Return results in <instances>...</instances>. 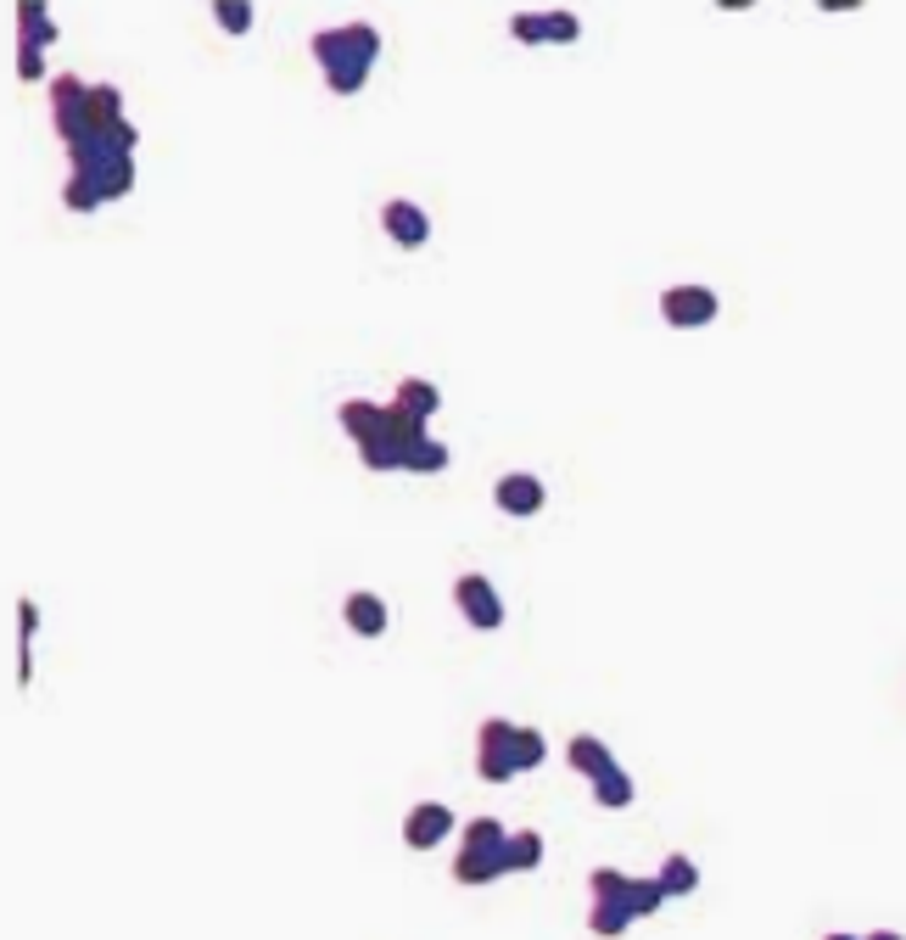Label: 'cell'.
<instances>
[{
    "label": "cell",
    "instance_id": "31",
    "mask_svg": "<svg viewBox=\"0 0 906 940\" xmlns=\"http://www.w3.org/2000/svg\"><path fill=\"white\" fill-rule=\"evenodd\" d=\"M867 940H906V934H895V929H873Z\"/></svg>",
    "mask_w": 906,
    "mask_h": 940
},
{
    "label": "cell",
    "instance_id": "17",
    "mask_svg": "<svg viewBox=\"0 0 906 940\" xmlns=\"http://www.w3.org/2000/svg\"><path fill=\"white\" fill-rule=\"evenodd\" d=\"M661 885H666V896H694L699 890V868L683 857V851H672V857L661 863V874H655Z\"/></svg>",
    "mask_w": 906,
    "mask_h": 940
},
{
    "label": "cell",
    "instance_id": "28",
    "mask_svg": "<svg viewBox=\"0 0 906 940\" xmlns=\"http://www.w3.org/2000/svg\"><path fill=\"white\" fill-rule=\"evenodd\" d=\"M18 78H23V84L45 78V51H18Z\"/></svg>",
    "mask_w": 906,
    "mask_h": 940
},
{
    "label": "cell",
    "instance_id": "9",
    "mask_svg": "<svg viewBox=\"0 0 906 940\" xmlns=\"http://www.w3.org/2000/svg\"><path fill=\"white\" fill-rule=\"evenodd\" d=\"M341 622H347L358 638H381V633H387V622H392V611H387V600H381V593H370V588H352L347 600H341Z\"/></svg>",
    "mask_w": 906,
    "mask_h": 940
},
{
    "label": "cell",
    "instance_id": "10",
    "mask_svg": "<svg viewBox=\"0 0 906 940\" xmlns=\"http://www.w3.org/2000/svg\"><path fill=\"white\" fill-rule=\"evenodd\" d=\"M566 767L593 784V779H604L610 767H615V756H610V744H604V739H593V733H571V739H566Z\"/></svg>",
    "mask_w": 906,
    "mask_h": 940
},
{
    "label": "cell",
    "instance_id": "25",
    "mask_svg": "<svg viewBox=\"0 0 906 940\" xmlns=\"http://www.w3.org/2000/svg\"><path fill=\"white\" fill-rule=\"evenodd\" d=\"M213 18H219L224 34H246L252 29V7H246V0H213Z\"/></svg>",
    "mask_w": 906,
    "mask_h": 940
},
{
    "label": "cell",
    "instance_id": "16",
    "mask_svg": "<svg viewBox=\"0 0 906 940\" xmlns=\"http://www.w3.org/2000/svg\"><path fill=\"white\" fill-rule=\"evenodd\" d=\"M504 857H509V874H531V868L542 863V834H537V828H515Z\"/></svg>",
    "mask_w": 906,
    "mask_h": 940
},
{
    "label": "cell",
    "instance_id": "7",
    "mask_svg": "<svg viewBox=\"0 0 906 940\" xmlns=\"http://www.w3.org/2000/svg\"><path fill=\"white\" fill-rule=\"evenodd\" d=\"M381 230L398 241V246H425L431 241V213L420 208V202H409V197H392L387 208H381Z\"/></svg>",
    "mask_w": 906,
    "mask_h": 940
},
{
    "label": "cell",
    "instance_id": "22",
    "mask_svg": "<svg viewBox=\"0 0 906 940\" xmlns=\"http://www.w3.org/2000/svg\"><path fill=\"white\" fill-rule=\"evenodd\" d=\"M542 761H549V739H542L537 728H520V733H515V767H520V773H531V767H542Z\"/></svg>",
    "mask_w": 906,
    "mask_h": 940
},
{
    "label": "cell",
    "instance_id": "4",
    "mask_svg": "<svg viewBox=\"0 0 906 940\" xmlns=\"http://www.w3.org/2000/svg\"><path fill=\"white\" fill-rule=\"evenodd\" d=\"M716 314H721V303H716L710 286H666V292H661V319H666L672 330H699V325H710Z\"/></svg>",
    "mask_w": 906,
    "mask_h": 940
},
{
    "label": "cell",
    "instance_id": "29",
    "mask_svg": "<svg viewBox=\"0 0 906 940\" xmlns=\"http://www.w3.org/2000/svg\"><path fill=\"white\" fill-rule=\"evenodd\" d=\"M18 633H23V644H34V633H40V605L34 600H18Z\"/></svg>",
    "mask_w": 906,
    "mask_h": 940
},
{
    "label": "cell",
    "instance_id": "1",
    "mask_svg": "<svg viewBox=\"0 0 906 940\" xmlns=\"http://www.w3.org/2000/svg\"><path fill=\"white\" fill-rule=\"evenodd\" d=\"M308 51H314V62H319L325 84H330V96H358L370 67H376V56H381V29L365 23V18L336 23V29H314Z\"/></svg>",
    "mask_w": 906,
    "mask_h": 940
},
{
    "label": "cell",
    "instance_id": "24",
    "mask_svg": "<svg viewBox=\"0 0 906 940\" xmlns=\"http://www.w3.org/2000/svg\"><path fill=\"white\" fill-rule=\"evenodd\" d=\"M588 890H593V901H626V890H632V874H621V868H593Z\"/></svg>",
    "mask_w": 906,
    "mask_h": 940
},
{
    "label": "cell",
    "instance_id": "20",
    "mask_svg": "<svg viewBox=\"0 0 906 940\" xmlns=\"http://www.w3.org/2000/svg\"><path fill=\"white\" fill-rule=\"evenodd\" d=\"M672 896H666V885L661 879H632V890H626V907H632V918H650V912H661Z\"/></svg>",
    "mask_w": 906,
    "mask_h": 940
},
{
    "label": "cell",
    "instance_id": "15",
    "mask_svg": "<svg viewBox=\"0 0 906 940\" xmlns=\"http://www.w3.org/2000/svg\"><path fill=\"white\" fill-rule=\"evenodd\" d=\"M632 795H639V784H632V773H621V767H610L604 779H593V806H604V812L632 806Z\"/></svg>",
    "mask_w": 906,
    "mask_h": 940
},
{
    "label": "cell",
    "instance_id": "30",
    "mask_svg": "<svg viewBox=\"0 0 906 940\" xmlns=\"http://www.w3.org/2000/svg\"><path fill=\"white\" fill-rule=\"evenodd\" d=\"M29 677H34V649L18 644V683H29Z\"/></svg>",
    "mask_w": 906,
    "mask_h": 940
},
{
    "label": "cell",
    "instance_id": "27",
    "mask_svg": "<svg viewBox=\"0 0 906 940\" xmlns=\"http://www.w3.org/2000/svg\"><path fill=\"white\" fill-rule=\"evenodd\" d=\"M542 23H549V45H555V40L571 45V40L582 34V18H577V12H542Z\"/></svg>",
    "mask_w": 906,
    "mask_h": 940
},
{
    "label": "cell",
    "instance_id": "13",
    "mask_svg": "<svg viewBox=\"0 0 906 940\" xmlns=\"http://www.w3.org/2000/svg\"><path fill=\"white\" fill-rule=\"evenodd\" d=\"M392 409H403V414H414V420H431V414L442 409V392H436V381L403 376V381H398V392H392Z\"/></svg>",
    "mask_w": 906,
    "mask_h": 940
},
{
    "label": "cell",
    "instance_id": "18",
    "mask_svg": "<svg viewBox=\"0 0 906 940\" xmlns=\"http://www.w3.org/2000/svg\"><path fill=\"white\" fill-rule=\"evenodd\" d=\"M89 118H96V129L124 124V91L118 84H89Z\"/></svg>",
    "mask_w": 906,
    "mask_h": 940
},
{
    "label": "cell",
    "instance_id": "3",
    "mask_svg": "<svg viewBox=\"0 0 906 940\" xmlns=\"http://www.w3.org/2000/svg\"><path fill=\"white\" fill-rule=\"evenodd\" d=\"M453 605H460L465 627H476V633H498L504 627V600H498V588L482 571H465L460 582H453Z\"/></svg>",
    "mask_w": 906,
    "mask_h": 940
},
{
    "label": "cell",
    "instance_id": "11",
    "mask_svg": "<svg viewBox=\"0 0 906 940\" xmlns=\"http://www.w3.org/2000/svg\"><path fill=\"white\" fill-rule=\"evenodd\" d=\"M56 45V23L45 12V0H18V51H45Z\"/></svg>",
    "mask_w": 906,
    "mask_h": 940
},
{
    "label": "cell",
    "instance_id": "2",
    "mask_svg": "<svg viewBox=\"0 0 906 940\" xmlns=\"http://www.w3.org/2000/svg\"><path fill=\"white\" fill-rule=\"evenodd\" d=\"M515 733H520V722H509V717H487L476 728V779L482 784H509L520 773L515 767Z\"/></svg>",
    "mask_w": 906,
    "mask_h": 940
},
{
    "label": "cell",
    "instance_id": "5",
    "mask_svg": "<svg viewBox=\"0 0 906 940\" xmlns=\"http://www.w3.org/2000/svg\"><path fill=\"white\" fill-rule=\"evenodd\" d=\"M447 834H453V806H442V801L409 806V817H403V845H409V851H431V845H442Z\"/></svg>",
    "mask_w": 906,
    "mask_h": 940
},
{
    "label": "cell",
    "instance_id": "19",
    "mask_svg": "<svg viewBox=\"0 0 906 940\" xmlns=\"http://www.w3.org/2000/svg\"><path fill=\"white\" fill-rule=\"evenodd\" d=\"M465 851H509V828L498 817H471L465 823Z\"/></svg>",
    "mask_w": 906,
    "mask_h": 940
},
{
    "label": "cell",
    "instance_id": "14",
    "mask_svg": "<svg viewBox=\"0 0 906 940\" xmlns=\"http://www.w3.org/2000/svg\"><path fill=\"white\" fill-rule=\"evenodd\" d=\"M632 923H639V918H632L626 901H593V907H588V929H593L599 940H615V934H626Z\"/></svg>",
    "mask_w": 906,
    "mask_h": 940
},
{
    "label": "cell",
    "instance_id": "32",
    "mask_svg": "<svg viewBox=\"0 0 906 940\" xmlns=\"http://www.w3.org/2000/svg\"><path fill=\"white\" fill-rule=\"evenodd\" d=\"M823 940H867V934H823Z\"/></svg>",
    "mask_w": 906,
    "mask_h": 940
},
{
    "label": "cell",
    "instance_id": "23",
    "mask_svg": "<svg viewBox=\"0 0 906 940\" xmlns=\"http://www.w3.org/2000/svg\"><path fill=\"white\" fill-rule=\"evenodd\" d=\"M62 202H67L73 213H96V208H102L107 197H102L96 186H89L84 175H67V180H62Z\"/></svg>",
    "mask_w": 906,
    "mask_h": 940
},
{
    "label": "cell",
    "instance_id": "6",
    "mask_svg": "<svg viewBox=\"0 0 906 940\" xmlns=\"http://www.w3.org/2000/svg\"><path fill=\"white\" fill-rule=\"evenodd\" d=\"M493 504L504 509V516H537V509L549 504V493H542V482L531 471H504L493 482Z\"/></svg>",
    "mask_w": 906,
    "mask_h": 940
},
{
    "label": "cell",
    "instance_id": "21",
    "mask_svg": "<svg viewBox=\"0 0 906 940\" xmlns=\"http://www.w3.org/2000/svg\"><path fill=\"white\" fill-rule=\"evenodd\" d=\"M447 448L436 443V437H425V443H414L409 448V460H403V471H414V476H436V471H447Z\"/></svg>",
    "mask_w": 906,
    "mask_h": 940
},
{
    "label": "cell",
    "instance_id": "26",
    "mask_svg": "<svg viewBox=\"0 0 906 940\" xmlns=\"http://www.w3.org/2000/svg\"><path fill=\"white\" fill-rule=\"evenodd\" d=\"M509 34L520 45H549V23H542V12H515L509 18Z\"/></svg>",
    "mask_w": 906,
    "mask_h": 940
},
{
    "label": "cell",
    "instance_id": "8",
    "mask_svg": "<svg viewBox=\"0 0 906 940\" xmlns=\"http://www.w3.org/2000/svg\"><path fill=\"white\" fill-rule=\"evenodd\" d=\"M336 420H341V432H347L358 448H370V443H381V437H387V403L347 398V403L336 409Z\"/></svg>",
    "mask_w": 906,
    "mask_h": 940
},
{
    "label": "cell",
    "instance_id": "12",
    "mask_svg": "<svg viewBox=\"0 0 906 940\" xmlns=\"http://www.w3.org/2000/svg\"><path fill=\"white\" fill-rule=\"evenodd\" d=\"M504 874H509L504 851H460V857H453V879H460V885H493Z\"/></svg>",
    "mask_w": 906,
    "mask_h": 940
}]
</instances>
